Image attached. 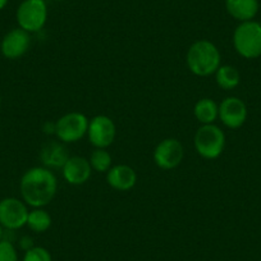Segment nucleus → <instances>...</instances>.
Listing matches in <instances>:
<instances>
[{"mask_svg": "<svg viewBox=\"0 0 261 261\" xmlns=\"http://www.w3.org/2000/svg\"><path fill=\"white\" fill-rule=\"evenodd\" d=\"M19 190L27 206L34 209L45 207L55 197L58 190L57 177L45 167L31 168L22 175Z\"/></svg>", "mask_w": 261, "mask_h": 261, "instance_id": "nucleus-1", "label": "nucleus"}, {"mask_svg": "<svg viewBox=\"0 0 261 261\" xmlns=\"http://www.w3.org/2000/svg\"><path fill=\"white\" fill-rule=\"evenodd\" d=\"M186 59L188 69L195 76L207 77L218 71L222 57L217 45L209 40H199L191 45Z\"/></svg>", "mask_w": 261, "mask_h": 261, "instance_id": "nucleus-2", "label": "nucleus"}, {"mask_svg": "<svg viewBox=\"0 0 261 261\" xmlns=\"http://www.w3.org/2000/svg\"><path fill=\"white\" fill-rule=\"evenodd\" d=\"M233 46L245 59L261 57V24L256 21L241 22L233 32Z\"/></svg>", "mask_w": 261, "mask_h": 261, "instance_id": "nucleus-3", "label": "nucleus"}, {"mask_svg": "<svg viewBox=\"0 0 261 261\" xmlns=\"http://www.w3.org/2000/svg\"><path fill=\"white\" fill-rule=\"evenodd\" d=\"M195 149L200 156L213 160L223 154L225 147V135L218 125L202 124L195 135Z\"/></svg>", "mask_w": 261, "mask_h": 261, "instance_id": "nucleus-4", "label": "nucleus"}, {"mask_svg": "<svg viewBox=\"0 0 261 261\" xmlns=\"http://www.w3.org/2000/svg\"><path fill=\"white\" fill-rule=\"evenodd\" d=\"M19 29L29 34L39 32L47 21V7L45 0H23L16 13Z\"/></svg>", "mask_w": 261, "mask_h": 261, "instance_id": "nucleus-5", "label": "nucleus"}, {"mask_svg": "<svg viewBox=\"0 0 261 261\" xmlns=\"http://www.w3.org/2000/svg\"><path fill=\"white\" fill-rule=\"evenodd\" d=\"M87 117L82 113L71 112L55 122V136L63 144H73L84 139L89 129Z\"/></svg>", "mask_w": 261, "mask_h": 261, "instance_id": "nucleus-6", "label": "nucleus"}, {"mask_svg": "<svg viewBox=\"0 0 261 261\" xmlns=\"http://www.w3.org/2000/svg\"><path fill=\"white\" fill-rule=\"evenodd\" d=\"M29 209L23 200L7 197L0 201V225L6 229L17 230L27 224Z\"/></svg>", "mask_w": 261, "mask_h": 261, "instance_id": "nucleus-7", "label": "nucleus"}, {"mask_svg": "<svg viewBox=\"0 0 261 261\" xmlns=\"http://www.w3.org/2000/svg\"><path fill=\"white\" fill-rule=\"evenodd\" d=\"M117 128L112 118L107 115H96L89 122V136L90 144L95 149H107L114 142Z\"/></svg>", "mask_w": 261, "mask_h": 261, "instance_id": "nucleus-8", "label": "nucleus"}, {"mask_svg": "<svg viewBox=\"0 0 261 261\" xmlns=\"http://www.w3.org/2000/svg\"><path fill=\"white\" fill-rule=\"evenodd\" d=\"M185 156L183 145L177 139H165L158 144L154 150L155 164L164 170L177 168Z\"/></svg>", "mask_w": 261, "mask_h": 261, "instance_id": "nucleus-9", "label": "nucleus"}, {"mask_svg": "<svg viewBox=\"0 0 261 261\" xmlns=\"http://www.w3.org/2000/svg\"><path fill=\"white\" fill-rule=\"evenodd\" d=\"M218 118L222 120L225 127L230 129H237L242 127L247 119V107L240 97H225L219 104Z\"/></svg>", "mask_w": 261, "mask_h": 261, "instance_id": "nucleus-10", "label": "nucleus"}, {"mask_svg": "<svg viewBox=\"0 0 261 261\" xmlns=\"http://www.w3.org/2000/svg\"><path fill=\"white\" fill-rule=\"evenodd\" d=\"M31 45V36L22 29H14L9 31L2 40L0 50L7 59H18L23 57Z\"/></svg>", "mask_w": 261, "mask_h": 261, "instance_id": "nucleus-11", "label": "nucleus"}, {"mask_svg": "<svg viewBox=\"0 0 261 261\" xmlns=\"http://www.w3.org/2000/svg\"><path fill=\"white\" fill-rule=\"evenodd\" d=\"M63 178L65 182L73 186L85 185L91 178L92 168L89 159L82 156H69L62 168Z\"/></svg>", "mask_w": 261, "mask_h": 261, "instance_id": "nucleus-12", "label": "nucleus"}, {"mask_svg": "<svg viewBox=\"0 0 261 261\" xmlns=\"http://www.w3.org/2000/svg\"><path fill=\"white\" fill-rule=\"evenodd\" d=\"M107 182L114 190L124 192L132 190L136 186L137 174L129 165H114L107 172Z\"/></svg>", "mask_w": 261, "mask_h": 261, "instance_id": "nucleus-13", "label": "nucleus"}, {"mask_svg": "<svg viewBox=\"0 0 261 261\" xmlns=\"http://www.w3.org/2000/svg\"><path fill=\"white\" fill-rule=\"evenodd\" d=\"M40 159L47 169H58L64 167L67 160L69 159V155L62 141H49L41 147Z\"/></svg>", "mask_w": 261, "mask_h": 261, "instance_id": "nucleus-14", "label": "nucleus"}, {"mask_svg": "<svg viewBox=\"0 0 261 261\" xmlns=\"http://www.w3.org/2000/svg\"><path fill=\"white\" fill-rule=\"evenodd\" d=\"M225 9L237 21H253L258 12V0H225Z\"/></svg>", "mask_w": 261, "mask_h": 261, "instance_id": "nucleus-15", "label": "nucleus"}, {"mask_svg": "<svg viewBox=\"0 0 261 261\" xmlns=\"http://www.w3.org/2000/svg\"><path fill=\"white\" fill-rule=\"evenodd\" d=\"M193 114L201 124H213L219 115V105L213 99L204 97L195 104Z\"/></svg>", "mask_w": 261, "mask_h": 261, "instance_id": "nucleus-16", "label": "nucleus"}, {"mask_svg": "<svg viewBox=\"0 0 261 261\" xmlns=\"http://www.w3.org/2000/svg\"><path fill=\"white\" fill-rule=\"evenodd\" d=\"M215 80L220 89L233 90L240 85L241 74L233 65H220L215 72Z\"/></svg>", "mask_w": 261, "mask_h": 261, "instance_id": "nucleus-17", "label": "nucleus"}, {"mask_svg": "<svg viewBox=\"0 0 261 261\" xmlns=\"http://www.w3.org/2000/svg\"><path fill=\"white\" fill-rule=\"evenodd\" d=\"M27 227L35 233H44L51 227V217L44 207H36L29 213Z\"/></svg>", "mask_w": 261, "mask_h": 261, "instance_id": "nucleus-18", "label": "nucleus"}, {"mask_svg": "<svg viewBox=\"0 0 261 261\" xmlns=\"http://www.w3.org/2000/svg\"><path fill=\"white\" fill-rule=\"evenodd\" d=\"M89 162L92 170L97 173H107L112 168L113 159L107 149H95L90 155Z\"/></svg>", "mask_w": 261, "mask_h": 261, "instance_id": "nucleus-19", "label": "nucleus"}, {"mask_svg": "<svg viewBox=\"0 0 261 261\" xmlns=\"http://www.w3.org/2000/svg\"><path fill=\"white\" fill-rule=\"evenodd\" d=\"M23 261H53V258L46 248L34 246L24 252Z\"/></svg>", "mask_w": 261, "mask_h": 261, "instance_id": "nucleus-20", "label": "nucleus"}, {"mask_svg": "<svg viewBox=\"0 0 261 261\" xmlns=\"http://www.w3.org/2000/svg\"><path fill=\"white\" fill-rule=\"evenodd\" d=\"M0 261H18V253L11 241H0Z\"/></svg>", "mask_w": 261, "mask_h": 261, "instance_id": "nucleus-21", "label": "nucleus"}, {"mask_svg": "<svg viewBox=\"0 0 261 261\" xmlns=\"http://www.w3.org/2000/svg\"><path fill=\"white\" fill-rule=\"evenodd\" d=\"M21 247L24 248V250H30V248L34 247V242H32L31 238L29 237H23L21 240Z\"/></svg>", "mask_w": 261, "mask_h": 261, "instance_id": "nucleus-22", "label": "nucleus"}, {"mask_svg": "<svg viewBox=\"0 0 261 261\" xmlns=\"http://www.w3.org/2000/svg\"><path fill=\"white\" fill-rule=\"evenodd\" d=\"M44 134L45 135H55V123H45L44 124Z\"/></svg>", "mask_w": 261, "mask_h": 261, "instance_id": "nucleus-23", "label": "nucleus"}, {"mask_svg": "<svg viewBox=\"0 0 261 261\" xmlns=\"http://www.w3.org/2000/svg\"><path fill=\"white\" fill-rule=\"evenodd\" d=\"M8 2L9 0H0V11L6 8L7 4H8Z\"/></svg>", "mask_w": 261, "mask_h": 261, "instance_id": "nucleus-24", "label": "nucleus"}, {"mask_svg": "<svg viewBox=\"0 0 261 261\" xmlns=\"http://www.w3.org/2000/svg\"><path fill=\"white\" fill-rule=\"evenodd\" d=\"M3 234H4V233H3V227L0 225V241L3 240Z\"/></svg>", "mask_w": 261, "mask_h": 261, "instance_id": "nucleus-25", "label": "nucleus"}, {"mask_svg": "<svg viewBox=\"0 0 261 261\" xmlns=\"http://www.w3.org/2000/svg\"><path fill=\"white\" fill-rule=\"evenodd\" d=\"M54 2H63V0H54Z\"/></svg>", "mask_w": 261, "mask_h": 261, "instance_id": "nucleus-26", "label": "nucleus"}, {"mask_svg": "<svg viewBox=\"0 0 261 261\" xmlns=\"http://www.w3.org/2000/svg\"><path fill=\"white\" fill-rule=\"evenodd\" d=\"M0 104H2V97H0Z\"/></svg>", "mask_w": 261, "mask_h": 261, "instance_id": "nucleus-27", "label": "nucleus"}, {"mask_svg": "<svg viewBox=\"0 0 261 261\" xmlns=\"http://www.w3.org/2000/svg\"><path fill=\"white\" fill-rule=\"evenodd\" d=\"M260 24H261V22H260Z\"/></svg>", "mask_w": 261, "mask_h": 261, "instance_id": "nucleus-28", "label": "nucleus"}]
</instances>
